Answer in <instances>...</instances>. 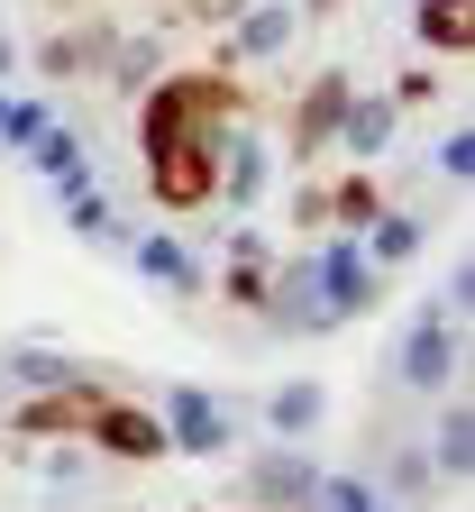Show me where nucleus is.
<instances>
[{"mask_svg": "<svg viewBox=\"0 0 475 512\" xmlns=\"http://www.w3.org/2000/svg\"><path fill=\"white\" fill-rule=\"evenodd\" d=\"M238 119V92L220 74H174L147 92V174L174 211L220 192V128Z\"/></svg>", "mask_w": 475, "mask_h": 512, "instance_id": "1", "label": "nucleus"}, {"mask_svg": "<svg viewBox=\"0 0 475 512\" xmlns=\"http://www.w3.org/2000/svg\"><path fill=\"white\" fill-rule=\"evenodd\" d=\"M19 430H28V439H46V430H83V439L119 448V458H156V448H165V421L128 412L119 394H92V384H64V394L28 403V412H19Z\"/></svg>", "mask_w": 475, "mask_h": 512, "instance_id": "2", "label": "nucleus"}, {"mask_svg": "<svg viewBox=\"0 0 475 512\" xmlns=\"http://www.w3.org/2000/svg\"><path fill=\"white\" fill-rule=\"evenodd\" d=\"M165 439L192 448V458H211V448H229V421H220V403L201 394V384H174V421H165Z\"/></svg>", "mask_w": 475, "mask_h": 512, "instance_id": "3", "label": "nucleus"}, {"mask_svg": "<svg viewBox=\"0 0 475 512\" xmlns=\"http://www.w3.org/2000/svg\"><path fill=\"white\" fill-rule=\"evenodd\" d=\"M366 302V266H357V247H329L320 256V311L338 320V311H357Z\"/></svg>", "mask_w": 475, "mask_h": 512, "instance_id": "4", "label": "nucleus"}, {"mask_svg": "<svg viewBox=\"0 0 475 512\" xmlns=\"http://www.w3.org/2000/svg\"><path fill=\"white\" fill-rule=\"evenodd\" d=\"M421 37L439 55H466L475 46V0H421Z\"/></svg>", "mask_w": 475, "mask_h": 512, "instance_id": "5", "label": "nucleus"}, {"mask_svg": "<svg viewBox=\"0 0 475 512\" xmlns=\"http://www.w3.org/2000/svg\"><path fill=\"white\" fill-rule=\"evenodd\" d=\"M402 375H412V384H448V330H439V311L412 330V348H402Z\"/></svg>", "mask_w": 475, "mask_h": 512, "instance_id": "6", "label": "nucleus"}, {"mask_svg": "<svg viewBox=\"0 0 475 512\" xmlns=\"http://www.w3.org/2000/svg\"><path fill=\"white\" fill-rule=\"evenodd\" d=\"M338 110H348V83H320L311 101H302V147H320L329 128H338Z\"/></svg>", "mask_w": 475, "mask_h": 512, "instance_id": "7", "label": "nucleus"}, {"mask_svg": "<svg viewBox=\"0 0 475 512\" xmlns=\"http://www.w3.org/2000/svg\"><path fill=\"white\" fill-rule=\"evenodd\" d=\"M284 37H293V10H256V19L238 28V46H247V55H275Z\"/></svg>", "mask_w": 475, "mask_h": 512, "instance_id": "8", "label": "nucleus"}, {"mask_svg": "<svg viewBox=\"0 0 475 512\" xmlns=\"http://www.w3.org/2000/svg\"><path fill=\"white\" fill-rule=\"evenodd\" d=\"M320 412V394H311V384H284V394H275V430H302Z\"/></svg>", "mask_w": 475, "mask_h": 512, "instance_id": "9", "label": "nucleus"}, {"mask_svg": "<svg viewBox=\"0 0 475 512\" xmlns=\"http://www.w3.org/2000/svg\"><path fill=\"white\" fill-rule=\"evenodd\" d=\"M439 458L466 476V458H475V439H466V412H448V430H439Z\"/></svg>", "mask_w": 475, "mask_h": 512, "instance_id": "10", "label": "nucleus"}, {"mask_svg": "<svg viewBox=\"0 0 475 512\" xmlns=\"http://www.w3.org/2000/svg\"><path fill=\"white\" fill-rule=\"evenodd\" d=\"M147 275H165V284H183V275H192V256H183V247H165V238H156V247H147Z\"/></svg>", "mask_w": 475, "mask_h": 512, "instance_id": "11", "label": "nucleus"}, {"mask_svg": "<svg viewBox=\"0 0 475 512\" xmlns=\"http://www.w3.org/2000/svg\"><path fill=\"white\" fill-rule=\"evenodd\" d=\"M412 238H421L412 220H375V256H412Z\"/></svg>", "mask_w": 475, "mask_h": 512, "instance_id": "12", "label": "nucleus"}, {"mask_svg": "<svg viewBox=\"0 0 475 512\" xmlns=\"http://www.w3.org/2000/svg\"><path fill=\"white\" fill-rule=\"evenodd\" d=\"M37 165L46 174H74V138H46V128H37Z\"/></svg>", "mask_w": 475, "mask_h": 512, "instance_id": "13", "label": "nucleus"}, {"mask_svg": "<svg viewBox=\"0 0 475 512\" xmlns=\"http://www.w3.org/2000/svg\"><path fill=\"white\" fill-rule=\"evenodd\" d=\"M302 485H311V476H302L293 458H275V467H265V494H302Z\"/></svg>", "mask_w": 475, "mask_h": 512, "instance_id": "14", "label": "nucleus"}, {"mask_svg": "<svg viewBox=\"0 0 475 512\" xmlns=\"http://www.w3.org/2000/svg\"><path fill=\"white\" fill-rule=\"evenodd\" d=\"M329 512H375V503H366V485H329Z\"/></svg>", "mask_w": 475, "mask_h": 512, "instance_id": "15", "label": "nucleus"}]
</instances>
